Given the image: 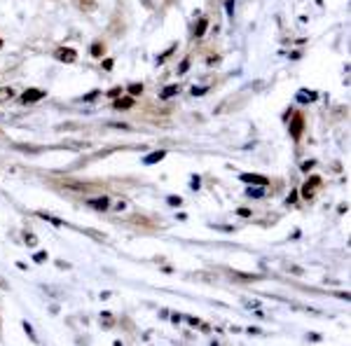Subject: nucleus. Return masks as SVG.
<instances>
[{"instance_id": "4", "label": "nucleus", "mask_w": 351, "mask_h": 346, "mask_svg": "<svg viewBox=\"0 0 351 346\" xmlns=\"http://www.w3.org/2000/svg\"><path fill=\"white\" fill-rule=\"evenodd\" d=\"M302 127H304L302 115H295V120H293V127H291V136L295 138V141L302 136Z\"/></svg>"}, {"instance_id": "25", "label": "nucleus", "mask_w": 351, "mask_h": 346, "mask_svg": "<svg viewBox=\"0 0 351 346\" xmlns=\"http://www.w3.org/2000/svg\"><path fill=\"white\" fill-rule=\"evenodd\" d=\"M0 45H3V40H0Z\"/></svg>"}, {"instance_id": "11", "label": "nucleus", "mask_w": 351, "mask_h": 346, "mask_svg": "<svg viewBox=\"0 0 351 346\" xmlns=\"http://www.w3.org/2000/svg\"><path fill=\"white\" fill-rule=\"evenodd\" d=\"M206 26H209V19H206V17H202V19H199V24H197V28H195L197 38H202V35L206 33Z\"/></svg>"}, {"instance_id": "23", "label": "nucleus", "mask_w": 351, "mask_h": 346, "mask_svg": "<svg viewBox=\"0 0 351 346\" xmlns=\"http://www.w3.org/2000/svg\"><path fill=\"white\" fill-rule=\"evenodd\" d=\"M232 7H234V0H227V12L232 14Z\"/></svg>"}, {"instance_id": "3", "label": "nucleus", "mask_w": 351, "mask_h": 346, "mask_svg": "<svg viewBox=\"0 0 351 346\" xmlns=\"http://www.w3.org/2000/svg\"><path fill=\"white\" fill-rule=\"evenodd\" d=\"M318 185H321V178H318V176H314L311 180H307V183H304V187H302V197L304 199H311Z\"/></svg>"}, {"instance_id": "14", "label": "nucleus", "mask_w": 351, "mask_h": 346, "mask_svg": "<svg viewBox=\"0 0 351 346\" xmlns=\"http://www.w3.org/2000/svg\"><path fill=\"white\" fill-rule=\"evenodd\" d=\"M101 325L103 327H113L115 320H113V313H101Z\"/></svg>"}, {"instance_id": "9", "label": "nucleus", "mask_w": 351, "mask_h": 346, "mask_svg": "<svg viewBox=\"0 0 351 346\" xmlns=\"http://www.w3.org/2000/svg\"><path fill=\"white\" fill-rule=\"evenodd\" d=\"M14 98V89L12 87H0V103H7Z\"/></svg>"}, {"instance_id": "21", "label": "nucleus", "mask_w": 351, "mask_h": 346, "mask_svg": "<svg viewBox=\"0 0 351 346\" xmlns=\"http://www.w3.org/2000/svg\"><path fill=\"white\" fill-rule=\"evenodd\" d=\"M248 197H262V190H248Z\"/></svg>"}, {"instance_id": "2", "label": "nucleus", "mask_w": 351, "mask_h": 346, "mask_svg": "<svg viewBox=\"0 0 351 346\" xmlns=\"http://www.w3.org/2000/svg\"><path fill=\"white\" fill-rule=\"evenodd\" d=\"M42 98H45V91H42V89H28V91L21 94V103H24V105L35 103V101H42Z\"/></svg>"}, {"instance_id": "12", "label": "nucleus", "mask_w": 351, "mask_h": 346, "mask_svg": "<svg viewBox=\"0 0 351 346\" xmlns=\"http://www.w3.org/2000/svg\"><path fill=\"white\" fill-rule=\"evenodd\" d=\"M173 94H178V84H171V87H166V89H162V94H159V98H171Z\"/></svg>"}, {"instance_id": "19", "label": "nucleus", "mask_w": 351, "mask_h": 346, "mask_svg": "<svg viewBox=\"0 0 351 346\" xmlns=\"http://www.w3.org/2000/svg\"><path fill=\"white\" fill-rule=\"evenodd\" d=\"M45 260H47V253H38L35 255V262H45Z\"/></svg>"}, {"instance_id": "22", "label": "nucleus", "mask_w": 351, "mask_h": 346, "mask_svg": "<svg viewBox=\"0 0 351 346\" xmlns=\"http://www.w3.org/2000/svg\"><path fill=\"white\" fill-rule=\"evenodd\" d=\"M311 166H314V162H304V164H302V169H304V171H309Z\"/></svg>"}, {"instance_id": "5", "label": "nucleus", "mask_w": 351, "mask_h": 346, "mask_svg": "<svg viewBox=\"0 0 351 346\" xmlns=\"http://www.w3.org/2000/svg\"><path fill=\"white\" fill-rule=\"evenodd\" d=\"M92 208H96V210H108V206H110V199L108 197H99V199H89L87 201Z\"/></svg>"}, {"instance_id": "24", "label": "nucleus", "mask_w": 351, "mask_h": 346, "mask_svg": "<svg viewBox=\"0 0 351 346\" xmlns=\"http://www.w3.org/2000/svg\"><path fill=\"white\" fill-rule=\"evenodd\" d=\"M3 141H5V136H3V134H0V143H3Z\"/></svg>"}, {"instance_id": "13", "label": "nucleus", "mask_w": 351, "mask_h": 346, "mask_svg": "<svg viewBox=\"0 0 351 346\" xmlns=\"http://www.w3.org/2000/svg\"><path fill=\"white\" fill-rule=\"evenodd\" d=\"M92 54H94V56H103V54H106V45H103V42H94V45H92Z\"/></svg>"}, {"instance_id": "6", "label": "nucleus", "mask_w": 351, "mask_h": 346, "mask_svg": "<svg viewBox=\"0 0 351 346\" xmlns=\"http://www.w3.org/2000/svg\"><path fill=\"white\" fill-rule=\"evenodd\" d=\"M113 105H115L117 110H129V108H134V96H124V98H117Z\"/></svg>"}, {"instance_id": "16", "label": "nucleus", "mask_w": 351, "mask_h": 346, "mask_svg": "<svg viewBox=\"0 0 351 346\" xmlns=\"http://www.w3.org/2000/svg\"><path fill=\"white\" fill-rule=\"evenodd\" d=\"M188 68H190V59H185V61L181 63V68H178V73H181V75H183V73H188Z\"/></svg>"}, {"instance_id": "7", "label": "nucleus", "mask_w": 351, "mask_h": 346, "mask_svg": "<svg viewBox=\"0 0 351 346\" xmlns=\"http://www.w3.org/2000/svg\"><path fill=\"white\" fill-rule=\"evenodd\" d=\"M75 5H77V10H82V12H94L96 10V0H73Z\"/></svg>"}, {"instance_id": "1", "label": "nucleus", "mask_w": 351, "mask_h": 346, "mask_svg": "<svg viewBox=\"0 0 351 346\" xmlns=\"http://www.w3.org/2000/svg\"><path fill=\"white\" fill-rule=\"evenodd\" d=\"M56 56V61H63V63H75V59H77V52L70 47H59L54 52Z\"/></svg>"}, {"instance_id": "20", "label": "nucleus", "mask_w": 351, "mask_h": 346, "mask_svg": "<svg viewBox=\"0 0 351 346\" xmlns=\"http://www.w3.org/2000/svg\"><path fill=\"white\" fill-rule=\"evenodd\" d=\"M103 68H106V70H113V59H106V61H103Z\"/></svg>"}, {"instance_id": "15", "label": "nucleus", "mask_w": 351, "mask_h": 346, "mask_svg": "<svg viewBox=\"0 0 351 346\" xmlns=\"http://www.w3.org/2000/svg\"><path fill=\"white\" fill-rule=\"evenodd\" d=\"M129 94H131V96H138V94H143V84H138V82H134V84H129Z\"/></svg>"}, {"instance_id": "8", "label": "nucleus", "mask_w": 351, "mask_h": 346, "mask_svg": "<svg viewBox=\"0 0 351 346\" xmlns=\"http://www.w3.org/2000/svg\"><path fill=\"white\" fill-rule=\"evenodd\" d=\"M243 183H255V185H267V178L262 176H250V173H243L241 176Z\"/></svg>"}, {"instance_id": "18", "label": "nucleus", "mask_w": 351, "mask_h": 346, "mask_svg": "<svg viewBox=\"0 0 351 346\" xmlns=\"http://www.w3.org/2000/svg\"><path fill=\"white\" fill-rule=\"evenodd\" d=\"M26 244L28 246H35V244H38V239H35L33 234H26Z\"/></svg>"}, {"instance_id": "17", "label": "nucleus", "mask_w": 351, "mask_h": 346, "mask_svg": "<svg viewBox=\"0 0 351 346\" xmlns=\"http://www.w3.org/2000/svg\"><path fill=\"white\" fill-rule=\"evenodd\" d=\"M169 204H171V206H181V204H183V199H181V197H169Z\"/></svg>"}, {"instance_id": "10", "label": "nucleus", "mask_w": 351, "mask_h": 346, "mask_svg": "<svg viewBox=\"0 0 351 346\" xmlns=\"http://www.w3.org/2000/svg\"><path fill=\"white\" fill-rule=\"evenodd\" d=\"M164 157H166V152H164V150H159V152H152V155H148L145 159H143V162H145V164H157V162H162Z\"/></svg>"}]
</instances>
